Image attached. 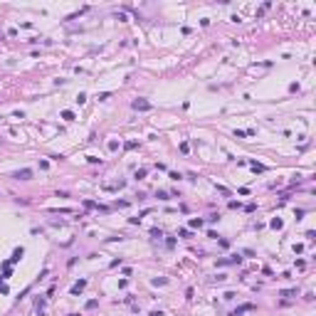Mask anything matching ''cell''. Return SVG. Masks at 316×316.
<instances>
[{
	"label": "cell",
	"instance_id": "cell-10",
	"mask_svg": "<svg viewBox=\"0 0 316 316\" xmlns=\"http://www.w3.org/2000/svg\"><path fill=\"white\" fill-rule=\"evenodd\" d=\"M62 119H67V121H74V111H69V109H67V111H62Z\"/></svg>",
	"mask_w": 316,
	"mask_h": 316
},
{
	"label": "cell",
	"instance_id": "cell-18",
	"mask_svg": "<svg viewBox=\"0 0 316 316\" xmlns=\"http://www.w3.org/2000/svg\"><path fill=\"white\" fill-rule=\"evenodd\" d=\"M151 316H163V311H151Z\"/></svg>",
	"mask_w": 316,
	"mask_h": 316
},
{
	"label": "cell",
	"instance_id": "cell-1",
	"mask_svg": "<svg viewBox=\"0 0 316 316\" xmlns=\"http://www.w3.org/2000/svg\"><path fill=\"white\" fill-rule=\"evenodd\" d=\"M134 109H136V111H151V109H153V106H151V101H146V99H134Z\"/></svg>",
	"mask_w": 316,
	"mask_h": 316
},
{
	"label": "cell",
	"instance_id": "cell-3",
	"mask_svg": "<svg viewBox=\"0 0 316 316\" xmlns=\"http://www.w3.org/2000/svg\"><path fill=\"white\" fill-rule=\"evenodd\" d=\"M30 178H32V171L30 168H22V171L15 173V180H30Z\"/></svg>",
	"mask_w": 316,
	"mask_h": 316
},
{
	"label": "cell",
	"instance_id": "cell-15",
	"mask_svg": "<svg viewBox=\"0 0 316 316\" xmlns=\"http://www.w3.org/2000/svg\"><path fill=\"white\" fill-rule=\"evenodd\" d=\"M151 235H153V237H156V240H161V237H163V232H161V230H158V227H153V230H151Z\"/></svg>",
	"mask_w": 316,
	"mask_h": 316
},
{
	"label": "cell",
	"instance_id": "cell-6",
	"mask_svg": "<svg viewBox=\"0 0 316 316\" xmlns=\"http://www.w3.org/2000/svg\"><path fill=\"white\" fill-rule=\"evenodd\" d=\"M84 286H87V279H79L74 286H72V294H82V291H84Z\"/></svg>",
	"mask_w": 316,
	"mask_h": 316
},
{
	"label": "cell",
	"instance_id": "cell-4",
	"mask_svg": "<svg viewBox=\"0 0 316 316\" xmlns=\"http://www.w3.org/2000/svg\"><path fill=\"white\" fill-rule=\"evenodd\" d=\"M22 254H25V249H22V247H17V249L12 252V257H10V262H7V264H15V262H20V259H22Z\"/></svg>",
	"mask_w": 316,
	"mask_h": 316
},
{
	"label": "cell",
	"instance_id": "cell-8",
	"mask_svg": "<svg viewBox=\"0 0 316 316\" xmlns=\"http://www.w3.org/2000/svg\"><path fill=\"white\" fill-rule=\"evenodd\" d=\"M190 227H193V230L203 227V220H200V217H193V220H190Z\"/></svg>",
	"mask_w": 316,
	"mask_h": 316
},
{
	"label": "cell",
	"instance_id": "cell-16",
	"mask_svg": "<svg viewBox=\"0 0 316 316\" xmlns=\"http://www.w3.org/2000/svg\"><path fill=\"white\" fill-rule=\"evenodd\" d=\"M74 101H77V104H84V101H87V94H77V99H74Z\"/></svg>",
	"mask_w": 316,
	"mask_h": 316
},
{
	"label": "cell",
	"instance_id": "cell-5",
	"mask_svg": "<svg viewBox=\"0 0 316 316\" xmlns=\"http://www.w3.org/2000/svg\"><path fill=\"white\" fill-rule=\"evenodd\" d=\"M242 262V257L240 254H232V257H227V259H220L217 264H240Z\"/></svg>",
	"mask_w": 316,
	"mask_h": 316
},
{
	"label": "cell",
	"instance_id": "cell-7",
	"mask_svg": "<svg viewBox=\"0 0 316 316\" xmlns=\"http://www.w3.org/2000/svg\"><path fill=\"white\" fill-rule=\"evenodd\" d=\"M151 284H153V286H163V284H168V279H166V277H156Z\"/></svg>",
	"mask_w": 316,
	"mask_h": 316
},
{
	"label": "cell",
	"instance_id": "cell-9",
	"mask_svg": "<svg viewBox=\"0 0 316 316\" xmlns=\"http://www.w3.org/2000/svg\"><path fill=\"white\" fill-rule=\"evenodd\" d=\"M299 294V289H284L281 291V296H296Z\"/></svg>",
	"mask_w": 316,
	"mask_h": 316
},
{
	"label": "cell",
	"instance_id": "cell-11",
	"mask_svg": "<svg viewBox=\"0 0 316 316\" xmlns=\"http://www.w3.org/2000/svg\"><path fill=\"white\" fill-rule=\"evenodd\" d=\"M269 225H272V227H274V230H281V225H284V222H281L279 217H274V220H272V222H269Z\"/></svg>",
	"mask_w": 316,
	"mask_h": 316
},
{
	"label": "cell",
	"instance_id": "cell-13",
	"mask_svg": "<svg viewBox=\"0 0 316 316\" xmlns=\"http://www.w3.org/2000/svg\"><path fill=\"white\" fill-rule=\"evenodd\" d=\"M252 171H254V173H262L264 166H262V163H252Z\"/></svg>",
	"mask_w": 316,
	"mask_h": 316
},
{
	"label": "cell",
	"instance_id": "cell-14",
	"mask_svg": "<svg viewBox=\"0 0 316 316\" xmlns=\"http://www.w3.org/2000/svg\"><path fill=\"white\" fill-rule=\"evenodd\" d=\"M156 198H158V200H168V193H166V190H158Z\"/></svg>",
	"mask_w": 316,
	"mask_h": 316
},
{
	"label": "cell",
	"instance_id": "cell-2",
	"mask_svg": "<svg viewBox=\"0 0 316 316\" xmlns=\"http://www.w3.org/2000/svg\"><path fill=\"white\" fill-rule=\"evenodd\" d=\"M254 309H257L254 304H242V306H237V309H235V311H232L230 316H242L245 311H254Z\"/></svg>",
	"mask_w": 316,
	"mask_h": 316
},
{
	"label": "cell",
	"instance_id": "cell-17",
	"mask_svg": "<svg viewBox=\"0 0 316 316\" xmlns=\"http://www.w3.org/2000/svg\"><path fill=\"white\" fill-rule=\"evenodd\" d=\"M97 306H99V301H97V299H92V301H87V309H97Z\"/></svg>",
	"mask_w": 316,
	"mask_h": 316
},
{
	"label": "cell",
	"instance_id": "cell-12",
	"mask_svg": "<svg viewBox=\"0 0 316 316\" xmlns=\"http://www.w3.org/2000/svg\"><path fill=\"white\" fill-rule=\"evenodd\" d=\"M146 176H148V171H146V168H141V171H136V178H139V180H143Z\"/></svg>",
	"mask_w": 316,
	"mask_h": 316
}]
</instances>
